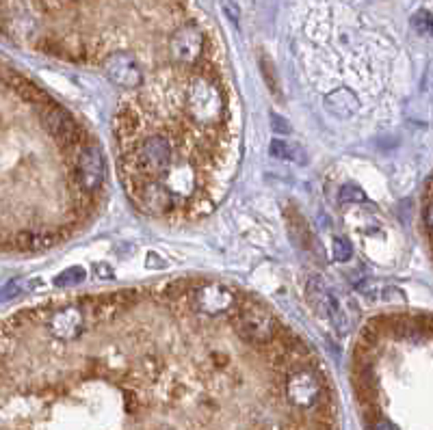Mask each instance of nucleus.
<instances>
[{
	"label": "nucleus",
	"instance_id": "nucleus-17",
	"mask_svg": "<svg viewBox=\"0 0 433 430\" xmlns=\"http://www.w3.org/2000/svg\"><path fill=\"white\" fill-rule=\"evenodd\" d=\"M366 199V193L358 184H345L340 188V201L343 203H362Z\"/></svg>",
	"mask_w": 433,
	"mask_h": 430
},
{
	"label": "nucleus",
	"instance_id": "nucleus-10",
	"mask_svg": "<svg viewBox=\"0 0 433 430\" xmlns=\"http://www.w3.org/2000/svg\"><path fill=\"white\" fill-rule=\"evenodd\" d=\"M104 74L113 85L122 89H139L143 82V72L139 61L128 52H115L104 61Z\"/></svg>",
	"mask_w": 433,
	"mask_h": 430
},
{
	"label": "nucleus",
	"instance_id": "nucleus-16",
	"mask_svg": "<svg viewBox=\"0 0 433 430\" xmlns=\"http://www.w3.org/2000/svg\"><path fill=\"white\" fill-rule=\"evenodd\" d=\"M332 253H334V259H336V262L345 264V262H349V259H351L353 249H351V244H349V240H347V238L336 236V238H334V242H332Z\"/></svg>",
	"mask_w": 433,
	"mask_h": 430
},
{
	"label": "nucleus",
	"instance_id": "nucleus-12",
	"mask_svg": "<svg viewBox=\"0 0 433 430\" xmlns=\"http://www.w3.org/2000/svg\"><path fill=\"white\" fill-rule=\"evenodd\" d=\"M306 296H308V303L312 307V311L323 318V320H328V309L332 305V301L336 299L330 288L325 286V281L320 277H308V284H306Z\"/></svg>",
	"mask_w": 433,
	"mask_h": 430
},
{
	"label": "nucleus",
	"instance_id": "nucleus-15",
	"mask_svg": "<svg viewBox=\"0 0 433 430\" xmlns=\"http://www.w3.org/2000/svg\"><path fill=\"white\" fill-rule=\"evenodd\" d=\"M87 279V271L83 266H72V268H66L63 273H59L54 277V286L57 288H70V286H78Z\"/></svg>",
	"mask_w": 433,
	"mask_h": 430
},
{
	"label": "nucleus",
	"instance_id": "nucleus-8",
	"mask_svg": "<svg viewBox=\"0 0 433 430\" xmlns=\"http://www.w3.org/2000/svg\"><path fill=\"white\" fill-rule=\"evenodd\" d=\"M87 329V311L83 305H63L46 320V331L59 342H74Z\"/></svg>",
	"mask_w": 433,
	"mask_h": 430
},
{
	"label": "nucleus",
	"instance_id": "nucleus-14",
	"mask_svg": "<svg viewBox=\"0 0 433 430\" xmlns=\"http://www.w3.org/2000/svg\"><path fill=\"white\" fill-rule=\"evenodd\" d=\"M328 320L332 322V327L336 329V333H338L340 338L347 335V331H349V316H347L345 309L340 307L338 299L332 301V305H330V309H328Z\"/></svg>",
	"mask_w": 433,
	"mask_h": 430
},
{
	"label": "nucleus",
	"instance_id": "nucleus-1",
	"mask_svg": "<svg viewBox=\"0 0 433 430\" xmlns=\"http://www.w3.org/2000/svg\"><path fill=\"white\" fill-rule=\"evenodd\" d=\"M139 141H126L124 154V180L158 182L172 173L174 169V145L165 134L143 130L137 134ZM135 136V139H137Z\"/></svg>",
	"mask_w": 433,
	"mask_h": 430
},
{
	"label": "nucleus",
	"instance_id": "nucleus-11",
	"mask_svg": "<svg viewBox=\"0 0 433 430\" xmlns=\"http://www.w3.org/2000/svg\"><path fill=\"white\" fill-rule=\"evenodd\" d=\"M43 124H46V128H48L50 136H54V139L61 141V143L72 145V143H78V139H80V128H78V124L74 122V117H72L66 109L57 106V104L48 106V109H46V113H43Z\"/></svg>",
	"mask_w": 433,
	"mask_h": 430
},
{
	"label": "nucleus",
	"instance_id": "nucleus-13",
	"mask_svg": "<svg viewBox=\"0 0 433 430\" xmlns=\"http://www.w3.org/2000/svg\"><path fill=\"white\" fill-rule=\"evenodd\" d=\"M268 151H271V156L278 158V160H288V163H299V165H306V158H308L306 149L299 143L284 141V139L271 141Z\"/></svg>",
	"mask_w": 433,
	"mask_h": 430
},
{
	"label": "nucleus",
	"instance_id": "nucleus-4",
	"mask_svg": "<svg viewBox=\"0 0 433 430\" xmlns=\"http://www.w3.org/2000/svg\"><path fill=\"white\" fill-rule=\"evenodd\" d=\"M126 186L132 195V199L150 214L162 217V214H172L178 208V195L172 190L167 182H141V180H126Z\"/></svg>",
	"mask_w": 433,
	"mask_h": 430
},
{
	"label": "nucleus",
	"instance_id": "nucleus-22",
	"mask_svg": "<svg viewBox=\"0 0 433 430\" xmlns=\"http://www.w3.org/2000/svg\"><path fill=\"white\" fill-rule=\"evenodd\" d=\"M271 122H273V130L276 132H280V134H288L291 132V126H288V122L284 117H278L273 113V115H271Z\"/></svg>",
	"mask_w": 433,
	"mask_h": 430
},
{
	"label": "nucleus",
	"instance_id": "nucleus-7",
	"mask_svg": "<svg viewBox=\"0 0 433 430\" xmlns=\"http://www.w3.org/2000/svg\"><path fill=\"white\" fill-rule=\"evenodd\" d=\"M104 176H106V165H104V154L100 145L87 143L78 151L76 165H74V178L80 193H87V195L98 193L104 184Z\"/></svg>",
	"mask_w": 433,
	"mask_h": 430
},
{
	"label": "nucleus",
	"instance_id": "nucleus-3",
	"mask_svg": "<svg viewBox=\"0 0 433 430\" xmlns=\"http://www.w3.org/2000/svg\"><path fill=\"white\" fill-rule=\"evenodd\" d=\"M234 327L251 346H268L280 333L276 316L256 301H239L234 307Z\"/></svg>",
	"mask_w": 433,
	"mask_h": 430
},
{
	"label": "nucleus",
	"instance_id": "nucleus-20",
	"mask_svg": "<svg viewBox=\"0 0 433 430\" xmlns=\"http://www.w3.org/2000/svg\"><path fill=\"white\" fill-rule=\"evenodd\" d=\"M93 273H95L98 279H111V277H113L111 266H106V264H102V262H95V264H93Z\"/></svg>",
	"mask_w": 433,
	"mask_h": 430
},
{
	"label": "nucleus",
	"instance_id": "nucleus-2",
	"mask_svg": "<svg viewBox=\"0 0 433 430\" xmlns=\"http://www.w3.org/2000/svg\"><path fill=\"white\" fill-rule=\"evenodd\" d=\"M180 109L195 126L210 130L228 119V102L221 85L208 74H193L180 89Z\"/></svg>",
	"mask_w": 433,
	"mask_h": 430
},
{
	"label": "nucleus",
	"instance_id": "nucleus-23",
	"mask_svg": "<svg viewBox=\"0 0 433 430\" xmlns=\"http://www.w3.org/2000/svg\"><path fill=\"white\" fill-rule=\"evenodd\" d=\"M370 430H399V428L390 419H386V417H377V419H372Z\"/></svg>",
	"mask_w": 433,
	"mask_h": 430
},
{
	"label": "nucleus",
	"instance_id": "nucleus-19",
	"mask_svg": "<svg viewBox=\"0 0 433 430\" xmlns=\"http://www.w3.org/2000/svg\"><path fill=\"white\" fill-rule=\"evenodd\" d=\"M422 221H424V230L427 234L431 232V195H429V182L424 188V203H422Z\"/></svg>",
	"mask_w": 433,
	"mask_h": 430
},
{
	"label": "nucleus",
	"instance_id": "nucleus-6",
	"mask_svg": "<svg viewBox=\"0 0 433 430\" xmlns=\"http://www.w3.org/2000/svg\"><path fill=\"white\" fill-rule=\"evenodd\" d=\"M284 392H286L288 402L293 407H299V409H312L325 396V387H323L320 379L316 376V372L310 370V367L293 370L288 374V379H286Z\"/></svg>",
	"mask_w": 433,
	"mask_h": 430
},
{
	"label": "nucleus",
	"instance_id": "nucleus-5",
	"mask_svg": "<svg viewBox=\"0 0 433 430\" xmlns=\"http://www.w3.org/2000/svg\"><path fill=\"white\" fill-rule=\"evenodd\" d=\"M189 299H191V307L204 316L228 313V311H234V307L239 305V299L234 296V292L228 286L216 281H204L195 286Z\"/></svg>",
	"mask_w": 433,
	"mask_h": 430
},
{
	"label": "nucleus",
	"instance_id": "nucleus-21",
	"mask_svg": "<svg viewBox=\"0 0 433 430\" xmlns=\"http://www.w3.org/2000/svg\"><path fill=\"white\" fill-rule=\"evenodd\" d=\"M145 266H147V268H167V262H165V257H160L158 253L150 251V253H147V262H145Z\"/></svg>",
	"mask_w": 433,
	"mask_h": 430
},
{
	"label": "nucleus",
	"instance_id": "nucleus-9",
	"mask_svg": "<svg viewBox=\"0 0 433 430\" xmlns=\"http://www.w3.org/2000/svg\"><path fill=\"white\" fill-rule=\"evenodd\" d=\"M204 33L195 24L180 26L169 39V55L178 65H193L204 55Z\"/></svg>",
	"mask_w": 433,
	"mask_h": 430
},
{
	"label": "nucleus",
	"instance_id": "nucleus-18",
	"mask_svg": "<svg viewBox=\"0 0 433 430\" xmlns=\"http://www.w3.org/2000/svg\"><path fill=\"white\" fill-rule=\"evenodd\" d=\"M412 26H414L420 35H424V37L431 35V14H429L427 9L414 14V18H412Z\"/></svg>",
	"mask_w": 433,
	"mask_h": 430
}]
</instances>
